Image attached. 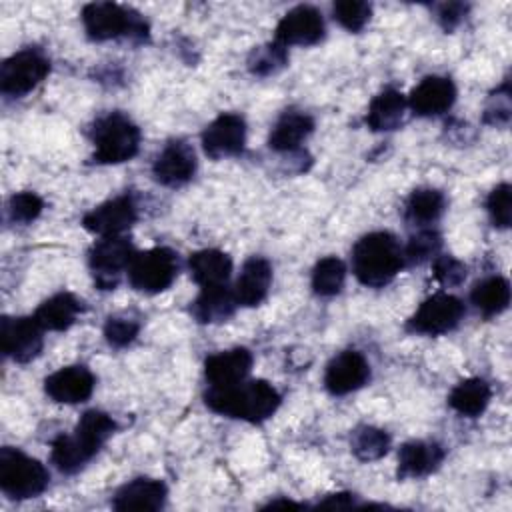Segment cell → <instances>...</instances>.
I'll list each match as a JSON object with an SVG mask.
<instances>
[{
    "instance_id": "cell-16",
    "label": "cell",
    "mask_w": 512,
    "mask_h": 512,
    "mask_svg": "<svg viewBox=\"0 0 512 512\" xmlns=\"http://www.w3.org/2000/svg\"><path fill=\"white\" fill-rule=\"evenodd\" d=\"M94 384V374L86 366L74 364L52 372L44 380V390L54 402L78 404L90 398Z\"/></svg>"
},
{
    "instance_id": "cell-15",
    "label": "cell",
    "mask_w": 512,
    "mask_h": 512,
    "mask_svg": "<svg viewBox=\"0 0 512 512\" xmlns=\"http://www.w3.org/2000/svg\"><path fill=\"white\" fill-rule=\"evenodd\" d=\"M370 378V364L358 350H344L334 356L324 372V386L334 396L350 394L366 384Z\"/></svg>"
},
{
    "instance_id": "cell-31",
    "label": "cell",
    "mask_w": 512,
    "mask_h": 512,
    "mask_svg": "<svg viewBox=\"0 0 512 512\" xmlns=\"http://www.w3.org/2000/svg\"><path fill=\"white\" fill-rule=\"evenodd\" d=\"M346 280V266L336 256H326L316 262L312 270V290L318 296H334L342 290Z\"/></svg>"
},
{
    "instance_id": "cell-18",
    "label": "cell",
    "mask_w": 512,
    "mask_h": 512,
    "mask_svg": "<svg viewBox=\"0 0 512 512\" xmlns=\"http://www.w3.org/2000/svg\"><path fill=\"white\" fill-rule=\"evenodd\" d=\"M456 100V86L444 76L422 78L408 96V106L418 116H436L446 112Z\"/></svg>"
},
{
    "instance_id": "cell-19",
    "label": "cell",
    "mask_w": 512,
    "mask_h": 512,
    "mask_svg": "<svg viewBox=\"0 0 512 512\" xmlns=\"http://www.w3.org/2000/svg\"><path fill=\"white\" fill-rule=\"evenodd\" d=\"M252 368V354L246 348H232L212 354L204 362V376L212 388H226L242 382Z\"/></svg>"
},
{
    "instance_id": "cell-11",
    "label": "cell",
    "mask_w": 512,
    "mask_h": 512,
    "mask_svg": "<svg viewBox=\"0 0 512 512\" xmlns=\"http://www.w3.org/2000/svg\"><path fill=\"white\" fill-rule=\"evenodd\" d=\"M42 326L34 316L10 318L4 316L0 322V344L2 352L14 362H30L42 350Z\"/></svg>"
},
{
    "instance_id": "cell-13",
    "label": "cell",
    "mask_w": 512,
    "mask_h": 512,
    "mask_svg": "<svg viewBox=\"0 0 512 512\" xmlns=\"http://www.w3.org/2000/svg\"><path fill=\"white\" fill-rule=\"evenodd\" d=\"M324 38V20L314 6H294L276 26V42L282 46H312Z\"/></svg>"
},
{
    "instance_id": "cell-2",
    "label": "cell",
    "mask_w": 512,
    "mask_h": 512,
    "mask_svg": "<svg viewBox=\"0 0 512 512\" xmlns=\"http://www.w3.org/2000/svg\"><path fill=\"white\" fill-rule=\"evenodd\" d=\"M204 402L218 414L258 424L276 412L280 406V394L266 380H242L226 388L210 386L204 394Z\"/></svg>"
},
{
    "instance_id": "cell-26",
    "label": "cell",
    "mask_w": 512,
    "mask_h": 512,
    "mask_svg": "<svg viewBox=\"0 0 512 512\" xmlns=\"http://www.w3.org/2000/svg\"><path fill=\"white\" fill-rule=\"evenodd\" d=\"M80 310H82V302L74 294L60 292L44 300L36 308L34 318L42 326V330L60 332V330H68L76 322V316L80 314Z\"/></svg>"
},
{
    "instance_id": "cell-24",
    "label": "cell",
    "mask_w": 512,
    "mask_h": 512,
    "mask_svg": "<svg viewBox=\"0 0 512 512\" xmlns=\"http://www.w3.org/2000/svg\"><path fill=\"white\" fill-rule=\"evenodd\" d=\"M188 268L200 288L224 286L232 274V260L220 250H200L190 256Z\"/></svg>"
},
{
    "instance_id": "cell-22",
    "label": "cell",
    "mask_w": 512,
    "mask_h": 512,
    "mask_svg": "<svg viewBox=\"0 0 512 512\" xmlns=\"http://www.w3.org/2000/svg\"><path fill=\"white\" fill-rule=\"evenodd\" d=\"M444 460V448L436 442L412 440L398 452V478H422Z\"/></svg>"
},
{
    "instance_id": "cell-29",
    "label": "cell",
    "mask_w": 512,
    "mask_h": 512,
    "mask_svg": "<svg viewBox=\"0 0 512 512\" xmlns=\"http://www.w3.org/2000/svg\"><path fill=\"white\" fill-rule=\"evenodd\" d=\"M470 300L484 316H496L510 304V284L502 276H488L474 284Z\"/></svg>"
},
{
    "instance_id": "cell-28",
    "label": "cell",
    "mask_w": 512,
    "mask_h": 512,
    "mask_svg": "<svg viewBox=\"0 0 512 512\" xmlns=\"http://www.w3.org/2000/svg\"><path fill=\"white\" fill-rule=\"evenodd\" d=\"M236 306L234 292L224 286L202 288L200 296L192 304V314L198 322H222L232 316Z\"/></svg>"
},
{
    "instance_id": "cell-37",
    "label": "cell",
    "mask_w": 512,
    "mask_h": 512,
    "mask_svg": "<svg viewBox=\"0 0 512 512\" xmlns=\"http://www.w3.org/2000/svg\"><path fill=\"white\" fill-rule=\"evenodd\" d=\"M440 248V236L434 230H420L416 236H412L402 250L404 262L410 264H420L428 260L432 254H436Z\"/></svg>"
},
{
    "instance_id": "cell-7",
    "label": "cell",
    "mask_w": 512,
    "mask_h": 512,
    "mask_svg": "<svg viewBox=\"0 0 512 512\" xmlns=\"http://www.w3.org/2000/svg\"><path fill=\"white\" fill-rule=\"evenodd\" d=\"M178 274V260L170 248L156 246L134 254L128 266V280L134 290L156 294L166 290Z\"/></svg>"
},
{
    "instance_id": "cell-12",
    "label": "cell",
    "mask_w": 512,
    "mask_h": 512,
    "mask_svg": "<svg viewBox=\"0 0 512 512\" xmlns=\"http://www.w3.org/2000/svg\"><path fill=\"white\" fill-rule=\"evenodd\" d=\"M246 144V122L240 114L224 112L216 116L202 132L204 152L218 160L238 156Z\"/></svg>"
},
{
    "instance_id": "cell-4",
    "label": "cell",
    "mask_w": 512,
    "mask_h": 512,
    "mask_svg": "<svg viewBox=\"0 0 512 512\" xmlns=\"http://www.w3.org/2000/svg\"><path fill=\"white\" fill-rule=\"evenodd\" d=\"M96 164H120L136 156L140 148V128L122 112H110L96 120L92 128Z\"/></svg>"
},
{
    "instance_id": "cell-20",
    "label": "cell",
    "mask_w": 512,
    "mask_h": 512,
    "mask_svg": "<svg viewBox=\"0 0 512 512\" xmlns=\"http://www.w3.org/2000/svg\"><path fill=\"white\" fill-rule=\"evenodd\" d=\"M166 486L154 478H134L118 488L112 500L116 510H160L166 502Z\"/></svg>"
},
{
    "instance_id": "cell-5",
    "label": "cell",
    "mask_w": 512,
    "mask_h": 512,
    "mask_svg": "<svg viewBox=\"0 0 512 512\" xmlns=\"http://www.w3.org/2000/svg\"><path fill=\"white\" fill-rule=\"evenodd\" d=\"M82 24L86 34L96 42L120 36L144 40L148 36V24L142 20V16L114 2L86 4L82 10Z\"/></svg>"
},
{
    "instance_id": "cell-6",
    "label": "cell",
    "mask_w": 512,
    "mask_h": 512,
    "mask_svg": "<svg viewBox=\"0 0 512 512\" xmlns=\"http://www.w3.org/2000/svg\"><path fill=\"white\" fill-rule=\"evenodd\" d=\"M48 480V470L36 458L10 446L0 450V488L8 498H34L46 490Z\"/></svg>"
},
{
    "instance_id": "cell-33",
    "label": "cell",
    "mask_w": 512,
    "mask_h": 512,
    "mask_svg": "<svg viewBox=\"0 0 512 512\" xmlns=\"http://www.w3.org/2000/svg\"><path fill=\"white\" fill-rule=\"evenodd\" d=\"M288 62L286 46L278 44L276 40L264 46H258L248 56V70L256 76H268L284 68Z\"/></svg>"
},
{
    "instance_id": "cell-23",
    "label": "cell",
    "mask_w": 512,
    "mask_h": 512,
    "mask_svg": "<svg viewBox=\"0 0 512 512\" xmlns=\"http://www.w3.org/2000/svg\"><path fill=\"white\" fill-rule=\"evenodd\" d=\"M312 130L314 120L306 112L286 110L274 124L268 146L276 152H292L312 134Z\"/></svg>"
},
{
    "instance_id": "cell-32",
    "label": "cell",
    "mask_w": 512,
    "mask_h": 512,
    "mask_svg": "<svg viewBox=\"0 0 512 512\" xmlns=\"http://www.w3.org/2000/svg\"><path fill=\"white\" fill-rule=\"evenodd\" d=\"M352 452L356 458L370 462V460H378L382 458L388 448H390V438L384 430L374 428V426H360L352 432V440H350Z\"/></svg>"
},
{
    "instance_id": "cell-14",
    "label": "cell",
    "mask_w": 512,
    "mask_h": 512,
    "mask_svg": "<svg viewBox=\"0 0 512 512\" xmlns=\"http://www.w3.org/2000/svg\"><path fill=\"white\" fill-rule=\"evenodd\" d=\"M136 218L138 212L132 196L122 194L90 210L82 218V224L88 232H94L98 236H120L136 222Z\"/></svg>"
},
{
    "instance_id": "cell-30",
    "label": "cell",
    "mask_w": 512,
    "mask_h": 512,
    "mask_svg": "<svg viewBox=\"0 0 512 512\" xmlns=\"http://www.w3.org/2000/svg\"><path fill=\"white\" fill-rule=\"evenodd\" d=\"M446 206V198L440 190L418 188L406 200V220L418 226L436 222Z\"/></svg>"
},
{
    "instance_id": "cell-34",
    "label": "cell",
    "mask_w": 512,
    "mask_h": 512,
    "mask_svg": "<svg viewBox=\"0 0 512 512\" xmlns=\"http://www.w3.org/2000/svg\"><path fill=\"white\" fill-rule=\"evenodd\" d=\"M334 20H338L340 26H344L350 32L362 30L370 16H372V6L368 2H356V0H340L332 6Z\"/></svg>"
},
{
    "instance_id": "cell-41",
    "label": "cell",
    "mask_w": 512,
    "mask_h": 512,
    "mask_svg": "<svg viewBox=\"0 0 512 512\" xmlns=\"http://www.w3.org/2000/svg\"><path fill=\"white\" fill-rule=\"evenodd\" d=\"M354 504V498H352V494H344V492H340V494H330L324 502H320V506H336V508H342V506H352Z\"/></svg>"
},
{
    "instance_id": "cell-17",
    "label": "cell",
    "mask_w": 512,
    "mask_h": 512,
    "mask_svg": "<svg viewBox=\"0 0 512 512\" xmlns=\"http://www.w3.org/2000/svg\"><path fill=\"white\" fill-rule=\"evenodd\" d=\"M194 172H196L194 150L182 140L168 142L152 166L154 178L160 184L172 186V188L186 184L194 176Z\"/></svg>"
},
{
    "instance_id": "cell-10",
    "label": "cell",
    "mask_w": 512,
    "mask_h": 512,
    "mask_svg": "<svg viewBox=\"0 0 512 512\" xmlns=\"http://www.w3.org/2000/svg\"><path fill=\"white\" fill-rule=\"evenodd\" d=\"M464 316V304L460 298L448 292H438L426 298L418 310L408 318L406 328L416 334H444L458 326Z\"/></svg>"
},
{
    "instance_id": "cell-39",
    "label": "cell",
    "mask_w": 512,
    "mask_h": 512,
    "mask_svg": "<svg viewBox=\"0 0 512 512\" xmlns=\"http://www.w3.org/2000/svg\"><path fill=\"white\" fill-rule=\"evenodd\" d=\"M434 278L444 286H458L466 278V266L454 256H438L434 260Z\"/></svg>"
},
{
    "instance_id": "cell-35",
    "label": "cell",
    "mask_w": 512,
    "mask_h": 512,
    "mask_svg": "<svg viewBox=\"0 0 512 512\" xmlns=\"http://www.w3.org/2000/svg\"><path fill=\"white\" fill-rule=\"evenodd\" d=\"M486 210L496 228H508L512 220V188L508 182L498 184L486 200Z\"/></svg>"
},
{
    "instance_id": "cell-1",
    "label": "cell",
    "mask_w": 512,
    "mask_h": 512,
    "mask_svg": "<svg viewBox=\"0 0 512 512\" xmlns=\"http://www.w3.org/2000/svg\"><path fill=\"white\" fill-rule=\"evenodd\" d=\"M116 422L100 412L88 410L82 414L74 434H60L52 442V462L64 474H74L92 460L102 444L114 434Z\"/></svg>"
},
{
    "instance_id": "cell-27",
    "label": "cell",
    "mask_w": 512,
    "mask_h": 512,
    "mask_svg": "<svg viewBox=\"0 0 512 512\" xmlns=\"http://www.w3.org/2000/svg\"><path fill=\"white\" fill-rule=\"evenodd\" d=\"M492 398V390L490 384L482 378H466L462 382H458L450 396H448V404L462 416L468 418H476L480 416L488 402Z\"/></svg>"
},
{
    "instance_id": "cell-36",
    "label": "cell",
    "mask_w": 512,
    "mask_h": 512,
    "mask_svg": "<svg viewBox=\"0 0 512 512\" xmlns=\"http://www.w3.org/2000/svg\"><path fill=\"white\" fill-rule=\"evenodd\" d=\"M44 202L34 192H18L8 200V216L12 222L28 224L40 216Z\"/></svg>"
},
{
    "instance_id": "cell-9",
    "label": "cell",
    "mask_w": 512,
    "mask_h": 512,
    "mask_svg": "<svg viewBox=\"0 0 512 512\" xmlns=\"http://www.w3.org/2000/svg\"><path fill=\"white\" fill-rule=\"evenodd\" d=\"M50 72V60L36 48H24L4 60L0 68V90L8 96H24Z\"/></svg>"
},
{
    "instance_id": "cell-21",
    "label": "cell",
    "mask_w": 512,
    "mask_h": 512,
    "mask_svg": "<svg viewBox=\"0 0 512 512\" xmlns=\"http://www.w3.org/2000/svg\"><path fill=\"white\" fill-rule=\"evenodd\" d=\"M272 282V266L266 258L252 256L244 262L240 276L234 284V298L240 306H256L260 304Z\"/></svg>"
},
{
    "instance_id": "cell-25",
    "label": "cell",
    "mask_w": 512,
    "mask_h": 512,
    "mask_svg": "<svg viewBox=\"0 0 512 512\" xmlns=\"http://www.w3.org/2000/svg\"><path fill=\"white\" fill-rule=\"evenodd\" d=\"M406 106L408 102L398 90L394 88L382 90L378 96H374V100L368 106V114H366L368 128L374 132H388L398 128L404 120Z\"/></svg>"
},
{
    "instance_id": "cell-3",
    "label": "cell",
    "mask_w": 512,
    "mask_h": 512,
    "mask_svg": "<svg viewBox=\"0 0 512 512\" xmlns=\"http://www.w3.org/2000/svg\"><path fill=\"white\" fill-rule=\"evenodd\" d=\"M404 266V254L390 232H370L352 248V270L370 288L388 284Z\"/></svg>"
},
{
    "instance_id": "cell-38",
    "label": "cell",
    "mask_w": 512,
    "mask_h": 512,
    "mask_svg": "<svg viewBox=\"0 0 512 512\" xmlns=\"http://www.w3.org/2000/svg\"><path fill=\"white\" fill-rule=\"evenodd\" d=\"M138 330H140V324L134 318H126V316H110L104 324V336L108 344L114 348H122L130 344L136 338Z\"/></svg>"
},
{
    "instance_id": "cell-8",
    "label": "cell",
    "mask_w": 512,
    "mask_h": 512,
    "mask_svg": "<svg viewBox=\"0 0 512 512\" xmlns=\"http://www.w3.org/2000/svg\"><path fill=\"white\" fill-rule=\"evenodd\" d=\"M134 248L128 238L120 236H102L88 252V266L94 274L96 286L102 290L116 288L122 270H128Z\"/></svg>"
},
{
    "instance_id": "cell-40",
    "label": "cell",
    "mask_w": 512,
    "mask_h": 512,
    "mask_svg": "<svg viewBox=\"0 0 512 512\" xmlns=\"http://www.w3.org/2000/svg\"><path fill=\"white\" fill-rule=\"evenodd\" d=\"M466 6L464 4H460V2H450V4H442L440 8H438V20H440V24L446 28V30H452V28H456L460 22H462V18L466 16Z\"/></svg>"
}]
</instances>
